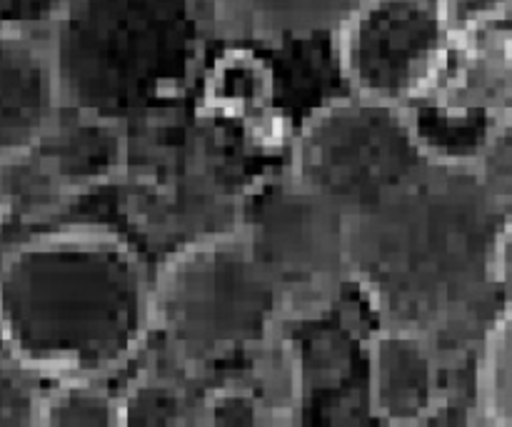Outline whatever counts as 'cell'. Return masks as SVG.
<instances>
[{"instance_id": "obj_9", "label": "cell", "mask_w": 512, "mask_h": 427, "mask_svg": "<svg viewBox=\"0 0 512 427\" xmlns=\"http://www.w3.org/2000/svg\"><path fill=\"white\" fill-rule=\"evenodd\" d=\"M63 83L50 43L0 30V163L43 145L58 128Z\"/></svg>"}, {"instance_id": "obj_12", "label": "cell", "mask_w": 512, "mask_h": 427, "mask_svg": "<svg viewBox=\"0 0 512 427\" xmlns=\"http://www.w3.org/2000/svg\"><path fill=\"white\" fill-rule=\"evenodd\" d=\"M273 78L263 60L250 50H230L208 78V103L235 118L263 113L270 105Z\"/></svg>"}, {"instance_id": "obj_19", "label": "cell", "mask_w": 512, "mask_h": 427, "mask_svg": "<svg viewBox=\"0 0 512 427\" xmlns=\"http://www.w3.org/2000/svg\"><path fill=\"white\" fill-rule=\"evenodd\" d=\"M203 423L210 425H260L268 423L258 395L250 385H223L215 388L203 403Z\"/></svg>"}, {"instance_id": "obj_6", "label": "cell", "mask_w": 512, "mask_h": 427, "mask_svg": "<svg viewBox=\"0 0 512 427\" xmlns=\"http://www.w3.org/2000/svg\"><path fill=\"white\" fill-rule=\"evenodd\" d=\"M238 233L278 290L288 318L328 305L350 280L348 215L305 188L290 170L245 193Z\"/></svg>"}, {"instance_id": "obj_7", "label": "cell", "mask_w": 512, "mask_h": 427, "mask_svg": "<svg viewBox=\"0 0 512 427\" xmlns=\"http://www.w3.org/2000/svg\"><path fill=\"white\" fill-rule=\"evenodd\" d=\"M428 155L473 165L512 118V28L505 20L450 33L425 83L403 105Z\"/></svg>"}, {"instance_id": "obj_18", "label": "cell", "mask_w": 512, "mask_h": 427, "mask_svg": "<svg viewBox=\"0 0 512 427\" xmlns=\"http://www.w3.org/2000/svg\"><path fill=\"white\" fill-rule=\"evenodd\" d=\"M473 168L495 208L512 223V118L490 135Z\"/></svg>"}, {"instance_id": "obj_2", "label": "cell", "mask_w": 512, "mask_h": 427, "mask_svg": "<svg viewBox=\"0 0 512 427\" xmlns=\"http://www.w3.org/2000/svg\"><path fill=\"white\" fill-rule=\"evenodd\" d=\"M150 330L153 283L113 235H43L0 265V333L35 373L103 380L138 355Z\"/></svg>"}, {"instance_id": "obj_10", "label": "cell", "mask_w": 512, "mask_h": 427, "mask_svg": "<svg viewBox=\"0 0 512 427\" xmlns=\"http://www.w3.org/2000/svg\"><path fill=\"white\" fill-rule=\"evenodd\" d=\"M370 405L393 425L433 418L443 403L440 350L425 335L380 325L370 340Z\"/></svg>"}, {"instance_id": "obj_3", "label": "cell", "mask_w": 512, "mask_h": 427, "mask_svg": "<svg viewBox=\"0 0 512 427\" xmlns=\"http://www.w3.org/2000/svg\"><path fill=\"white\" fill-rule=\"evenodd\" d=\"M285 318L238 230L180 250L153 283V330L185 368L253 353Z\"/></svg>"}, {"instance_id": "obj_17", "label": "cell", "mask_w": 512, "mask_h": 427, "mask_svg": "<svg viewBox=\"0 0 512 427\" xmlns=\"http://www.w3.org/2000/svg\"><path fill=\"white\" fill-rule=\"evenodd\" d=\"M43 400L33 368L18 358L10 363L0 358V425H40Z\"/></svg>"}, {"instance_id": "obj_14", "label": "cell", "mask_w": 512, "mask_h": 427, "mask_svg": "<svg viewBox=\"0 0 512 427\" xmlns=\"http://www.w3.org/2000/svg\"><path fill=\"white\" fill-rule=\"evenodd\" d=\"M250 355H253V380L248 385L258 395L268 423L290 420V413L300 408V393H303L300 353L293 343L275 333Z\"/></svg>"}, {"instance_id": "obj_4", "label": "cell", "mask_w": 512, "mask_h": 427, "mask_svg": "<svg viewBox=\"0 0 512 427\" xmlns=\"http://www.w3.org/2000/svg\"><path fill=\"white\" fill-rule=\"evenodd\" d=\"M193 0H70L50 33L63 93L85 108L108 73L133 93L173 83L195 53Z\"/></svg>"}, {"instance_id": "obj_1", "label": "cell", "mask_w": 512, "mask_h": 427, "mask_svg": "<svg viewBox=\"0 0 512 427\" xmlns=\"http://www.w3.org/2000/svg\"><path fill=\"white\" fill-rule=\"evenodd\" d=\"M500 215L473 165L433 163L365 213L348 218L350 280L380 325L425 335L440 355L475 328L488 333L508 295Z\"/></svg>"}, {"instance_id": "obj_21", "label": "cell", "mask_w": 512, "mask_h": 427, "mask_svg": "<svg viewBox=\"0 0 512 427\" xmlns=\"http://www.w3.org/2000/svg\"><path fill=\"white\" fill-rule=\"evenodd\" d=\"M438 5L450 33H463L478 25L505 20L512 0H438Z\"/></svg>"}, {"instance_id": "obj_8", "label": "cell", "mask_w": 512, "mask_h": 427, "mask_svg": "<svg viewBox=\"0 0 512 427\" xmlns=\"http://www.w3.org/2000/svg\"><path fill=\"white\" fill-rule=\"evenodd\" d=\"M338 38L353 93L405 105L443 55L450 30L438 0H363Z\"/></svg>"}, {"instance_id": "obj_22", "label": "cell", "mask_w": 512, "mask_h": 427, "mask_svg": "<svg viewBox=\"0 0 512 427\" xmlns=\"http://www.w3.org/2000/svg\"><path fill=\"white\" fill-rule=\"evenodd\" d=\"M498 280L503 293L508 295V300L512 298V223H508L505 228L503 240H500V250H498Z\"/></svg>"}, {"instance_id": "obj_16", "label": "cell", "mask_w": 512, "mask_h": 427, "mask_svg": "<svg viewBox=\"0 0 512 427\" xmlns=\"http://www.w3.org/2000/svg\"><path fill=\"white\" fill-rule=\"evenodd\" d=\"M123 400V425H178L195 423L190 403L178 385L160 378L135 380Z\"/></svg>"}, {"instance_id": "obj_13", "label": "cell", "mask_w": 512, "mask_h": 427, "mask_svg": "<svg viewBox=\"0 0 512 427\" xmlns=\"http://www.w3.org/2000/svg\"><path fill=\"white\" fill-rule=\"evenodd\" d=\"M478 408L485 423L512 425V298L480 340Z\"/></svg>"}, {"instance_id": "obj_11", "label": "cell", "mask_w": 512, "mask_h": 427, "mask_svg": "<svg viewBox=\"0 0 512 427\" xmlns=\"http://www.w3.org/2000/svg\"><path fill=\"white\" fill-rule=\"evenodd\" d=\"M363 0H205L215 30L233 40L340 33Z\"/></svg>"}, {"instance_id": "obj_5", "label": "cell", "mask_w": 512, "mask_h": 427, "mask_svg": "<svg viewBox=\"0 0 512 427\" xmlns=\"http://www.w3.org/2000/svg\"><path fill=\"white\" fill-rule=\"evenodd\" d=\"M430 163L403 105L353 93L320 105L305 120L290 173L355 218Z\"/></svg>"}, {"instance_id": "obj_15", "label": "cell", "mask_w": 512, "mask_h": 427, "mask_svg": "<svg viewBox=\"0 0 512 427\" xmlns=\"http://www.w3.org/2000/svg\"><path fill=\"white\" fill-rule=\"evenodd\" d=\"M40 425H123V400L100 380H63L45 393Z\"/></svg>"}, {"instance_id": "obj_20", "label": "cell", "mask_w": 512, "mask_h": 427, "mask_svg": "<svg viewBox=\"0 0 512 427\" xmlns=\"http://www.w3.org/2000/svg\"><path fill=\"white\" fill-rule=\"evenodd\" d=\"M68 3L70 0H0V30L23 35H38L40 30L53 33Z\"/></svg>"}]
</instances>
